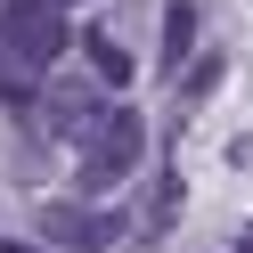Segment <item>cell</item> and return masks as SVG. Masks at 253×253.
Wrapping results in <instances>:
<instances>
[{
    "label": "cell",
    "mask_w": 253,
    "mask_h": 253,
    "mask_svg": "<svg viewBox=\"0 0 253 253\" xmlns=\"http://www.w3.org/2000/svg\"><path fill=\"white\" fill-rule=\"evenodd\" d=\"M139 155H147V123H139V106H106L98 131L82 139V196H106V188H123L139 171Z\"/></svg>",
    "instance_id": "1"
},
{
    "label": "cell",
    "mask_w": 253,
    "mask_h": 253,
    "mask_svg": "<svg viewBox=\"0 0 253 253\" xmlns=\"http://www.w3.org/2000/svg\"><path fill=\"white\" fill-rule=\"evenodd\" d=\"M66 49H74V33H66V8L57 0H0V57H17L25 74H41Z\"/></svg>",
    "instance_id": "2"
},
{
    "label": "cell",
    "mask_w": 253,
    "mask_h": 253,
    "mask_svg": "<svg viewBox=\"0 0 253 253\" xmlns=\"http://www.w3.org/2000/svg\"><path fill=\"white\" fill-rule=\"evenodd\" d=\"M41 237H57V245H74V253H106L115 237H131V220L82 212V204H49V212H41Z\"/></svg>",
    "instance_id": "3"
},
{
    "label": "cell",
    "mask_w": 253,
    "mask_h": 253,
    "mask_svg": "<svg viewBox=\"0 0 253 253\" xmlns=\"http://www.w3.org/2000/svg\"><path fill=\"white\" fill-rule=\"evenodd\" d=\"M33 106H41V123H49L57 139H74V147H82V139L98 131V115H106V98H98L90 82H57V90H41Z\"/></svg>",
    "instance_id": "4"
},
{
    "label": "cell",
    "mask_w": 253,
    "mask_h": 253,
    "mask_svg": "<svg viewBox=\"0 0 253 253\" xmlns=\"http://www.w3.org/2000/svg\"><path fill=\"white\" fill-rule=\"evenodd\" d=\"M82 57H90V74H98L106 90H131V49H123L115 33H82Z\"/></svg>",
    "instance_id": "5"
},
{
    "label": "cell",
    "mask_w": 253,
    "mask_h": 253,
    "mask_svg": "<svg viewBox=\"0 0 253 253\" xmlns=\"http://www.w3.org/2000/svg\"><path fill=\"white\" fill-rule=\"evenodd\" d=\"M188 49H196V0H171V8H164V66L180 74Z\"/></svg>",
    "instance_id": "6"
},
{
    "label": "cell",
    "mask_w": 253,
    "mask_h": 253,
    "mask_svg": "<svg viewBox=\"0 0 253 253\" xmlns=\"http://www.w3.org/2000/svg\"><path fill=\"white\" fill-rule=\"evenodd\" d=\"M0 253H41V245H0Z\"/></svg>",
    "instance_id": "7"
},
{
    "label": "cell",
    "mask_w": 253,
    "mask_h": 253,
    "mask_svg": "<svg viewBox=\"0 0 253 253\" xmlns=\"http://www.w3.org/2000/svg\"><path fill=\"white\" fill-rule=\"evenodd\" d=\"M237 253H253V237H245V245H237Z\"/></svg>",
    "instance_id": "8"
},
{
    "label": "cell",
    "mask_w": 253,
    "mask_h": 253,
    "mask_svg": "<svg viewBox=\"0 0 253 253\" xmlns=\"http://www.w3.org/2000/svg\"><path fill=\"white\" fill-rule=\"evenodd\" d=\"M57 8H74V0H57Z\"/></svg>",
    "instance_id": "9"
}]
</instances>
